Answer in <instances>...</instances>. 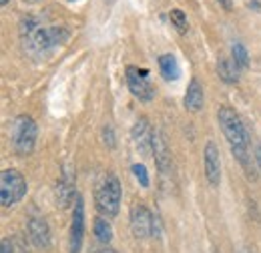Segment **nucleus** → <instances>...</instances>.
Instances as JSON below:
<instances>
[{
	"mask_svg": "<svg viewBox=\"0 0 261 253\" xmlns=\"http://www.w3.org/2000/svg\"><path fill=\"white\" fill-rule=\"evenodd\" d=\"M231 55H233V61H235V64H237L239 68H247V66H249V57H247V50H245L243 44L235 42L233 48H231Z\"/></svg>",
	"mask_w": 261,
	"mask_h": 253,
	"instance_id": "obj_18",
	"label": "nucleus"
},
{
	"mask_svg": "<svg viewBox=\"0 0 261 253\" xmlns=\"http://www.w3.org/2000/svg\"><path fill=\"white\" fill-rule=\"evenodd\" d=\"M0 2H2V6H4V4H6V2H8V0H0Z\"/></svg>",
	"mask_w": 261,
	"mask_h": 253,
	"instance_id": "obj_24",
	"label": "nucleus"
},
{
	"mask_svg": "<svg viewBox=\"0 0 261 253\" xmlns=\"http://www.w3.org/2000/svg\"><path fill=\"white\" fill-rule=\"evenodd\" d=\"M185 109L187 111H191V113H197V111H201L203 109V105H205V93H203V87L199 85V81L193 79L191 83H189V87H187V95H185Z\"/></svg>",
	"mask_w": 261,
	"mask_h": 253,
	"instance_id": "obj_14",
	"label": "nucleus"
},
{
	"mask_svg": "<svg viewBox=\"0 0 261 253\" xmlns=\"http://www.w3.org/2000/svg\"><path fill=\"white\" fill-rule=\"evenodd\" d=\"M20 38L24 48L33 57H44L57 46H61L68 38V31L65 27L42 24L36 16H24L20 20Z\"/></svg>",
	"mask_w": 261,
	"mask_h": 253,
	"instance_id": "obj_1",
	"label": "nucleus"
},
{
	"mask_svg": "<svg viewBox=\"0 0 261 253\" xmlns=\"http://www.w3.org/2000/svg\"><path fill=\"white\" fill-rule=\"evenodd\" d=\"M169 18H171V22L175 24V29L179 32H187L189 29V24H187V16H185V12L183 10H179V8H173L171 12H169Z\"/></svg>",
	"mask_w": 261,
	"mask_h": 253,
	"instance_id": "obj_19",
	"label": "nucleus"
},
{
	"mask_svg": "<svg viewBox=\"0 0 261 253\" xmlns=\"http://www.w3.org/2000/svg\"><path fill=\"white\" fill-rule=\"evenodd\" d=\"M153 153H155V161H157L161 175H169L171 173V153H169L167 141H165L161 131H153Z\"/></svg>",
	"mask_w": 261,
	"mask_h": 253,
	"instance_id": "obj_11",
	"label": "nucleus"
},
{
	"mask_svg": "<svg viewBox=\"0 0 261 253\" xmlns=\"http://www.w3.org/2000/svg\"><path fill=\"white\" fill-rule=\"evenodd\" d=\"M130 135H133V141H135V145L139 147L141 153H147L149 149L153 151V131H151L149 121H147L145 117H141V119L135 123Z\"/></svg>",
	"mask_w": 261,
	"mask_h": 253,
	"instance_id": "obj_13",
	"label": "nucleus"
},
{
	"mask_svg": "<svg viewBox=\"0 0 261 253\" xmlns=\"http://www.w3.org/2000/svg\"><path fill=\"white\" fill-rule=\"evenodd\" d=\"M217 121H219V125H221V131H223L225 139L229 141V147H231L233 155H235V157H237V161H239V163L245 167L247 177L255 179L253 165H251L249 155H247V143H249V135H247V131H245L243 121L239 119V115H237V113H235L231 107H227V105L219 107Z\"/></svg>",
	"mask_w": 261,
	"mask_h": 253,
	"instance_id": "obj_2",
	"label": "nucleus"
},
{
	"mask_svg": "<svg viewBox=\"0 0 261 253\" xmlns=\"http://www.w3.org/2000/svg\"><path fill=\"white\" fill-rule=\"evenodd\" d=\"M149 70L137 68V66H127V85L129 91L137 96L139 100H151L155 95L153 85L149 83Z\"/></svg>",
	"mask_w": 261,
	"mask_h": 253,
	"instance_id": "obj_6",
	"label": "nucleus"
},
{
	"mask_svg": "<svg viewBox=\"0 0 261 253\" xmlns=\"http://www.w3.org/2000/svg\"><path fill=\"white\" fill-rule=\"evenodd\" d=\"M159 68L163 72V77L167 81H177L181 77V68H179V63L173 55H163L159 57Z\"/></svg>",
	"mask_w": 261,
	"mask_h": 253,
	"instance_id": "obj_16",
	"label": "nucleus"
},
{
	"mask_svg": "<svg viewBox=\"0 0 261 253\" xmlns=\"http://www.w3.org/2000/svg\"><path fill=\"white\" fill-rule=\"evenodd\" d=\"M205 177L207 181L215 187L221 181V161H219V149L215 147L213 141L207 143L205 147Z\"/></svg>",
	"mask_w": 261,
	"mask_h": 253,
	"instance_id": "obj_9",
	"label": "nucleus"
},
{
	"mask_svg": "<svg viewBox=\"0 0 261 253\" xmlns=\"http://www.w3.org/2000/svg\"><path fill=\"white\" fill-rule=\"evenodd\" d=\"M237 64L233 59H221L219 63H217V72H219V77H221V81H225L227 85H235L237 81H239V72H237Z\"/></svg>",
	"mask_w": 261,
	"mask_h": 253,
	"instance_id": "obj_15",
	"label": "nucleus"
},
{
	"mask_svg": "<svg viewBox=\"0 0 261 253\" xmlns=\"http://www.w3.org/2000/svg\"><path fill=\"white\" fill-rule=\"evenodd\" d=\"M74 199V173L65 167L59 183H57V201L61 207H68Z\"/></svg>",
	"mask_w": 261,
	"mask_h": 253,
	"instance_id": "obj_12",
	"label": "nucleus"
},
{
	"mask_svg": "<svg viewBox=\"0 0 261 253\" xmlns=\"http://www.w3.org/2000/svg\"><path fill=\"white\" fill-rule=\"evenodd\" d=\"M31 2H38V0H31Z\"/></svg>",
	"mask_w": 261,
	"mask_h": 253,
	"instance_id": "obj_25",
	"label": "nucleus"
},
{
	"mask_svg": "<svg viewBox=\"0 0 261 253\" xmlns=\"http://www.w3.org/2000/svg\"><path fill=\"white\" fill-rule=\"evenodd\" d=\"M155 217L149 213V209L143 203H133L130 207V231L137 239H147L153 233Z\"/></svg>",
	"mask_w": 261,
	"mask_h": 253,
	"instance_id": "obj_7",
	"label": "nucleus"
},
{
	"mask_svg": "<svg viewBox=\"0 0 261 253\" xmlns=\"http://www.w3.org/2000/svg\"><path fill=\"white\" fill-rule=\"evenodd\" d=\"M133 173H135V177H137V181L141 183V187H149V173H147V167L145 165H141V163H135L133 165Z\"/></svg>",
	"mask_w": 261,
	"mask_h": 253,
	"instance_id": "obj_20",
	"label": "nucleus"
},
{
	"mask_svg": "<svg viewBox=\"0 0 261 253\" xmlns=\"http://www.w3.org/2000/svg\"><path fill=\"white\" fill-rule=\"evenodd\" d=\"M255 159H257V165H259V169H261V145L257 147V151H255Z\"/></svg>",
	"mask_w": 261,
	"mask_h": 253,
	"instance_id": "obj_23",
	"label": "nucleus"
},
{
	"mask_svg": "<svg viewBox=\"0 0 261 253\" xmlns=\"http://www.w3.org/2000/svg\"><path fill=\"white\" fill-rule=\"evenodd\" d=\"M36 123H34L33 117L29 115H20L14 119L12 123V145H14V151L18 155H29L33 153L34 143H36Z\"/></svg>",
	"mask_w": 261,
	"mask_h": 253,
	"instance_id": "obj_5",
	"label": "nucleus"
},
{
	"mask_svg": "<svg viewBox=\"0 0 261 253\" xmlns=\"http://www.w3.org/2000/svg\"><path fill=\"white\" fill-rule=\"evenodd\" d=\"M27 195V179L16 169H6L0 175V203L2 207L16 205Z\"/></svg>",
	"mask_w": 261,
	"mask_h": 253,
	"instance_id": "obj_4",
	"label": "nucleus"
},
{
	"mask_svg": "<svg viewBox=\"0 0 261 253\" xmlns=\"http://www.w3.org/2000/svg\"><path fill=\"white\" fill-rule=\"evenodd\" d=\"M219 4H221L225 10H231V8H233V0H219Z\"/></svg>",
	"mask_w": 261,
	"mask_h": 253,
	"instance_id": "obj_22",
	"label": "nucleus"
},
{
	"mask_svg": "<svg viewBox=\"0 0 261 253\" xmlns=\"http://www.w3.org/2000/svg\"><path fill=\"white\" fill-rule=\"evenodd\" d=\"M27 231H29V237L38 249H46L50 245V229L44 219L40 217H33L27 223Z\"/></svg>",
	"mask_w": 261,
	"mask_h": 253,
	"instance_id": "obj_10",
	"label": "nucleus"
},
{
	"mask_svg": "<svg viewBox=\"0 0 261 253\" xmlns=\"http://www.w3.org/2000/svg\"><path fill=\"white\" fill-rule=\"evenodd\" d=\"M2 253H12V245H10V241L6 237L2 239Z\"/></svg>",
	"mask_w": 261,
	"mask_h": 253,
	"instance_id": "obj_21",
	"label": "nucleus"
},
{
	"mask_svg": "<svg viewBox=\"0 0 261 253\" xmlns=\"http://www.w3.org/2000/svg\"><path fill=\"white\" fill-rule=\"evenodd\" d=\"M95 203H97L98 213L105 217H115L121 207V183L117 175L107 173L102 181L98 183L97 193H95Z\"/></svg>",
	"mask_w": 261,
	"mask_h": 253,
	"instance_id": "obj_3",
	"label": "nucleus"
},
{
	"mask_svg": "<svg viewBox=\"0 0 261 253\" xmlns=\"http://www.w3.org/2000/svg\"><path fill=\"white\" fill-rule=\"evenodd\" d=\"M83 237H85V203L83 197H76L72 223H70V253H81Z\"/></svg>",
	"mask_w": 261,
	"mask_h": 253,
	"instance_id": "obj_8",
	"label": "nucleus"
},
{
	"mask_svg": "<svg viewBox=\"0 0 261 253\" xmlns=\"http://www.w3.org/2000/svg\"><path fill=\"white\" fill-rule=\"evenodd\" d=\"M95 235L100 243H109L113 239V229H111V223L107 221L105 217H97L95 219Z\"/></svg>",
	"mask_w": 261,
	"mask_h": 253,
	"instance_id": "obj_17",
	"label": "nucleus"
}]
</instances>
